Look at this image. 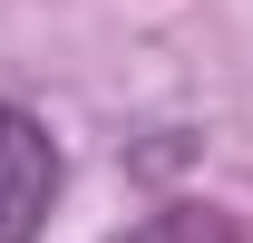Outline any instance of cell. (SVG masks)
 Instances as JSON below:
<instances>
[{"mask_svg": "<svg viewBox=\"0 0 253 243\" xmlns=\"http://www.w3.org/2000/svg\"><path fill=\"white\" fill-rule=\"evenodd\" d=\"M49 195H59V146H49V126L0 97V243H39Z\"/></svg>", "mask_w": 253, "mask_h": 243, "instance_id": "1", "label": "cell"}, {"mask_svg": "<svg viewBox=\"0 0 253 243\" xmlns=\"http://www.w3.org/2000/svg\"><path fill=\"white\" fill-rule=\"evenodd\" d=\"M117 243H234V214H214V204H166V214H146V224L117 234Z\"/></svg>", "mask_w": 253, "mask_h": 243, "instance_id": "2", "label": "cell"}]
</instances>
